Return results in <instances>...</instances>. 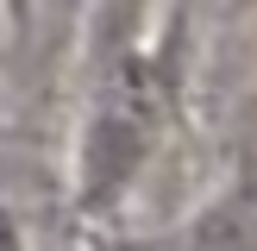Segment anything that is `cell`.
Instances as JSON below:
<instances>
[{
  "label": "cell",
  "instance_id": "7a4b0ae2",
  "mask_svg": "<svg viewBox=\"0 0 257 251\" xmlns=\"http://www.w3.org/2000/svg\"><path fill=\"white\" fill-rule=\"evenodd\" d=\"M176 251H257V195H226L182 232Z\"/></svg>",
  "mask_w": 257,
  "mask_h": 251
},
{
  "label": "cell",
  "instance_id": "6da1fadb",
  "mask_svg": "<svg viewBox=\"0 0 257 251\" xmlns=\"http://www.w3.org/2000/svg\"><path fill=\"white\" fill-rule=\"evenodd\" d=\"M163 107H170L163 63L145 57V50H125L107 69V82L94 94V119H88V145H82V195L88 201H100L107 188H119L132 176V163L157 138Z\"/></svg>",
  "mask_w": 257,
  "mask_h": 251
},
{
  "label": "cell",
  "instance_id": "3957f363",
  "mask_svg": "<svg viewBox=\"0 0 257 251\" xmlns=\"http://www.w3.org/2000/svg\"><path fill=\"white\" fill-rule=\"evenodd\" d=\"M0 251H25V238H19V226H13L7 207H0Z\"/></svg>",
  "mask_w": 257,
  "mask_h": 251
}]
</instances>
